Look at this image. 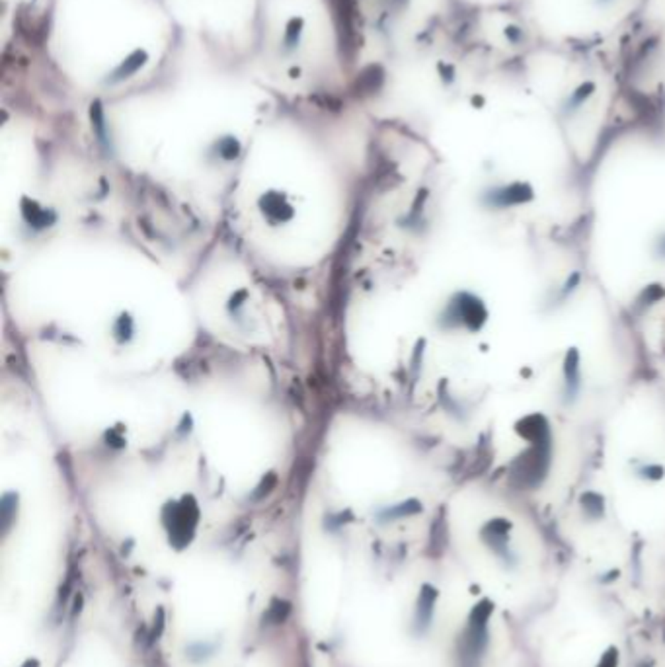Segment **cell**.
<instances>
[{
	"instance_id": "277c9868",
	"label": "cell",
	"mask_w": 665,
	"mask_h": 667,
	"mask_svg": "<svg viewBox=\"0 0 665 667\" xmlns=\"http://www.w3.org/2000/svg\"><path fill=\"white\" fill-rule=\"evenodd\" d=\"M509 533H511V523H509L508 519L493 517L484 523L482 531H480V539L505 564H513L515 562V552L511 549Z\"/></svg>"
},
{
	"instance_id": "30bf717a",
	"label": "cell",
	"mask_w": 665,
	"mask_h": 667,
	"mask_svg": "<svg viewBox=\"0 0 665 667\" xmlns=\"http://www.w3.org/2000/svg\"><path fill=\"white\" fill-rule=\"evenodd\" d=\"M301 33H303V20H301V18H293L289 24H287V30H285V45H287V47L297 45Z\"/></svg>"
},
{
	"instance_id": "5b68a950",
	"label": "cell",
	"mask_w": 665,
	"mask_h": 667,
	"mask_svg": "<svg viewBox=\"0 0 665 667\" xmlns=\"http://www.w3.org/2000/svg\"><path fill=\"white\" fill-rule=\"evenodd\" d=\"M583 386V377H581V355L578 349H570L566 354L562 367V391L560 398L566 406H574L579 398Z\"/></svg>"
},
{
	"instance_id": "7c38bea8",
	"label": "cell",
	"mask_w": 665,
	"mask_h": 667,
	"mask_svg": "<svg viewBox=\"0 0 665 667\" xmlns=\"http://www.w3.org/2000/svg\"><path fill=\"white\" fill-rule=\"evenodd\" d=\"M591 90H593V84H583V86L579 88V90H576V92H574V96L570 98V102H568V110H576L578 106H581V102L589 98Z\"/></svg>"
},
{
	"instance_id": "8fae6325",
	"label": "cell",
	"mask_w": 665,
	"mask_h": 667,
	"mask_svg": "<svg viewBox=\"0 0 665 667\" xmlns=\"http://www.w3.org/2000/svg\"><path fill=\"white\" fill-rule=\"evenodd\" d=\"M579 281H581V275H579V274H574V275H571V277H568V279L564 281L562 287L558 289V293H556V297H558V301H566V298L570 297L571 293H574V291L578 289Z\"/></svg>"
},
{
	"instance_id": "2e32d148",
	"label": "cell",
	"mask_w": 665,
	"mask_h": 667,
	"mask_svg": "<svg viewBox=\"0 0 665 667\" xmlns=\"http://www.w3.org/2000/svg\"><path fill=\"white\" fill-rule=\"evenodd\" d=\"M24 667H38V661H35V659H33V661H28Z\"/></svg>"
},
{
	"instance_id": "6da1fadb",
	"label": "cell",
	"mask_w": 665,
	"mask_h": 667,
	"mask_svg": "<svg viewBox=\"0 0 665 667\" xmlns=\"http://www.w3.org/2000/svg\"><path fill=\"white\" fill-rule=\"evenodd\" d=\"M535 199V189L529 181H503V184H492L484 188L480 194V203L484 209L490 211H501V209H513L521 205H529Z\"/></svg>"
},
{
	"instance_id": "3957f363",
	"label": "cell",
	"mask_w": 665,
	"mask_h": 667,
	"mask_svg": "<svg viewBox=\"0 0 665 667\" xmlns=\"http://www.w3.org/2000/svg\"><path fill=\"white\" fill-rule=\"evenodd\" d=\"M490 612H492V607L490 603H480L472 611L469 619V624H466V630H464V638H462V658L466 663H474V659L476 656H480V651L486 646V636H488V628H486V622H488V617H490Z\"/></svg>"
},
{
	"instance_id": "8992f818",
	"label": "cell",
	"mask_w": 665,
	"mask_h": 667,
	"mask_svg": "<svg viewBox=\"0 0 665 667\" xmlns=\"http://www.w3.org/2000/svg\"><path fill=\"white\" fill-rule=\"evenodd\" d=\"M632 474L644 482H659V480L665 478V466L657 461L638 459L632 463Z\"/></svg>"
},
{
	"instance_id": "ba28073f",
	"label": "cell",
	"mask_w": 665,
	"mask_h": 667,
	"mask_svg": "<svg viewBox=\"0 0 665 667\" xmlns=\"http://www.w3.org/2000/svg\"><path fill=\"white\" fill-rule=\"evenodd\" d=\"M145 61H147V53L141 51V49H139V51H135L133 55L127 57L125 61H123V63L119 65L118 69H116V72L111 74L113 79H111L110 82H119V80L129 79L133 72H137L139 69H141L142 65H145Z\"/></svg>"
},
{
	"instance_id": "52a82bcc",
	"label": "cell",
	"mask_w": 665,
	"mask_h": 667,
	"mask_svg": "<svg viewBox=\"0 0 665 667\" xmlns=\"http://www.w3.org/2000/svg\"><path fill=\"white\" fill-rule=\"evenodd\" d=\"M435 597H437V591L430 585H425L422 589V593H420V599H418V609H415V624L420 628H428L431 620V615H433V605H435Z\"/></svg>"
},
{
	"instance_id": "5bb4252c",
	"label": "cell",
	"mask_w": 665,
	"mask_h": 667,
	"mask_svg": "<svg viewBox=\"0 0 665 667\" xmlns=\"http://www.w3.org/2000/svg\"><path fill=\"white\" fill-rule=\"evenodd\" d=\"M617 659H618L617 651H615V650L607 651V654L603 656L599 667H615V666H617Z\"/></svg>"
},
{
	"instance_id": "9a60e30c",
	"label": "cell",
	"mask_w": 665,
	"mask_h": 667,
	"mask_svg": "<svg viewBox=\"0 0 665 667\" xmlns=\"http://www.w3.org/2000/svg\"><path fill=\"white\" fill-rule=\"evenodd\" d=\"M654 250H656V254L659 256V258H665V232H661V235L656 238V242H654Z\"/></svg>"
},
{
	"instance_id": "9c48e42d",
	"label": "cell",
	"mask_w": 665,
	"mask_h": 667,
	"mask_svg": "<svg viewBox=\"0 0 665 667\" xmlns=\"http://www.w3.org/2000/svg\"><path fill=\"white\" fill-rule=\"evenodd\" d=\"M581 505H583L587 515H591V517H601L603 511H605L603 495H599L597 492H587V494L581 498Z\"/></svg>"
},
{
	"instance_id": "4fadbf2b",
	"label": "cell",
	"mask_w": 665,
	"mask_h": 667,
	"mask_svg": "<svg viewBox=\"0 0 665 667\" xmlns=\"http://www.w3.org/2000/svg\"><path fill=\"white\" fill-rule=\"evenodd\" d=\"M287 612H289V607H287V603L275 601V603L272 605L269 612H267V619L272 620V622H281V620L285 619V615H287Z\"/></svg>"
},
{
	"instance_id": "7a4b0ae2",
	"label": "cell",
	"mask_w": 665,
	"mask_h": 667,
	"mask_svg": "<svg viewBox=\"0 0 665 667\" xmlns=\"http://www.w3.org/2000/svg\"><path fill=\"white\" fill-rule=\"evenodd\" d=\"M488 318H490L488 306L474 293H469V291L457 293L449 303L447 320L454 322V326H462L469 332H478L480 328H484Z\"/></svg>"
}]
</instances>
